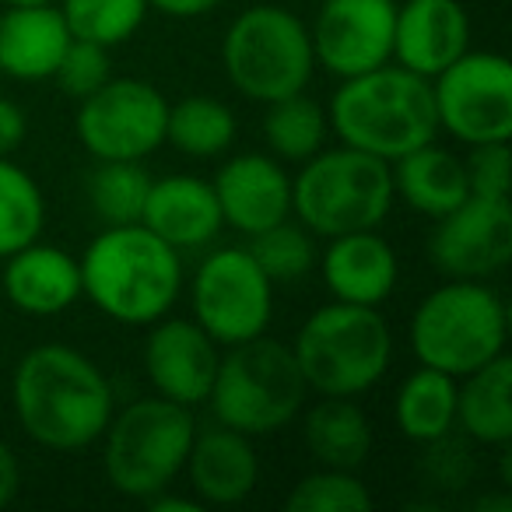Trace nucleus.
I'll list each match as a JSON object with an SVG mask.
<instances>
[{"mask_svg": "<svg viewBox=\"0 0 512 512\" xmlns=\"http://www.w3.org/2000/svg\"><path fill=\"white\" fill-rule=\"evenodd\" d=\"M144 369L158 397L183 407L204 404L218 372V348L197 320H155L144 344Z\"/></svg>", "mask_w": 512, "mask_h": 512, "instance_id": "2eb2a0df", "label": "nucleus"}, {"mask_svg": "<svg viewBox=\"0 0 512 512\" xmlns=\"http://www.w3.org/2000/svg\"><path fill=\"white\" fill-rule=\"evenodd\" d=\"M428 256L439 274L453 281H477L502 271L512 260V211L509 200L474 197L435 218Z\"/></svg>", "mask_w": 512, "mask_h": 512, "instance_id": "ddd939ff", "label": "nucleus"}, {"mask_svg": "<svg viewBox=\"0 0 512 512\" xmlns=\"http://www.w3.org/2000/svg\"><path fill=\"white\" fill-rule=\"evenodd\" d=\"M221 221L242 235H256L292 214V179L267 155H235L214 179Z\"/></svg>", "mask_w": 512, "mask_h": 512, "instance_id": "dca6fc26", "label": "nucleus"}, {"mask_svg": "<svg viewBox=\"0 0 512 512\" xmlns=\"http://www.w3.org/2000/svg\"><path fill=\"white\" fill-rule=\"evenodd\" d=\"M327 120L348 148L369 151L383 162H397L435 141L439 130L428 78L390 64L344 78L330 99Z\"/></svg>", "mask_w": 512, "mask_h": 512, "instance_id": "7ed1b4c3", "label": "nucleus"}, {"mask_svg": "<svg viewBox=\"0 0 512 512\" xmlns=\"http://www.w3.org/2000/svg\"><path fill=\"white\" fill-rule=\"evenodd\" d=\"M148 190L151 176L141 162H99L88 179L92 207L106 225H137Z\"/></svg>", "mask_w": 512, "mask_h": 512, "instance_id": "c756f323", "label": "nucleus"}, {"mask_svg": "<svg viewBox=\"0 0 512 512\" xmlns=\"http://www.w3.org/2000/svg\"><path fill=\"white\" fill-rule=\"evenodd\" d=\"M144 502L151 505L155 512H200V498H172V495H151V498H144Z\"/></svg>", "mask_w": 512, "mask_h": 512, "instance_id": "58836bf2", "label": "nucleus"}, {"mask_svg": "<svg viewBox=\"0 0 512 512\" xmlns=\"http://www.w3.org/2000/svg\"><path fill=\"white\" fill-rule=\"evenodd\" d=\"M470 22L460 0H407L393 22V57L404 71L435 78L467 53Z\"/></svg>", "mask_w": 512, "mask_h": 512, "instance_id": "f3484780", "label": "nucleus"}, {"mask_svg": "<svg viewBox=\"0 0 512 512\" xmlns=\"http://www.w3.org/2000/svg\"><path fill=\"white\" fill-rule=\"evenodd\" d=\"M463 379L467 383L456 390V418L463 432L484 446L512 442V362L505 351Z\"/></svg>", "mask_w": 512, "mask_h": 512, "instance_id": "b1692460", "label": "nucleus"}, {"mask_svg": "<svg viewBox=\"0 0 512 512\" xmlns=\"http://www.w3.org/2000/svg\"><path fill=\"white\" fill-rule=\"evenodd\" d=\"M292 512H365L372 509V495L355 470H316V474L302 477L285 498Z\"/></svg>", "mask_w": 512, "mask_h": 512, "instance_id": "473e14b6", "label": "nucleus"}, {"mask_svg": "<svg viewBox=\"0 0 512 512\" xmlns=\"http://www.w3.org/2000/svg\"><path fill=\"white\" fill-rule=\"evenodd\" d=\"M183 467L190 470L193 495L207 505L246 502L260 481V460H256V449L249 446V435L225 425L193 435Z\"/></svg>", "mask_w": 512, "mask_h": 512, "instance_id": "6ab92c4d", "label": "nucleus"}, {"mask_svg": "<svg viewBox=\"0 0 512 512\" xmlns=\"http://www.w3.org/2000/svg\"><path fill=\"white\" fill-rule=\"evenodd\" d=\"M15 414L32 442L57 453L102 439L113 390L102 369L67 344H39L15 369Z\"/></svg>", "mask_w": 512, "mask_h": 512, "instance_id": "f257e3e1", "label": "nucleus"}, {"mask_svg": "<svg viewBox=\"0 0 512 512\" xmlns=\"http://www.w3.org/2000/svg\"><path fill=\"white\" fill-rule=\"evenodd\" d=\"M264 137L274 148L278 158L288 162H306L323 148L327 137V113L320 109V102L306 99V95H288V99L267 102L264 116Z\"/></svg>", "mask_w": 512, "mask_h": 512, "instance_id": "c85d7f7f", "label": "nucleus"}, {"mask_svg": "<svg viewBox=\"0 0 512 512\" xmlns=\"http://www.w3.org/2000/svg\"><path fill=\"white\" fill-rule=\"evenodd\" d=\"M221 64L246 99L278 102L306 92L316 67L313 39L292 11L256 4L228 25Z\"/></svg>", "mask_w": 512, "mask_h": 512, "instance_id": "1a4fd4ad", "label": "nucleus"}, {"mask_svg": "<svg viewBox=\"0 0 512 512\" xmlns=\"http://www.w3.org/2000/svg\"><path fill=\"white\" fill-rule=\"evenodd\" d=\"M25 134H29V120L11 99H0V155L22 148Z\"/></svg>", "mask_w": 512, "mask_h": 512, "instance_id": "c9c22d12", "label": "nucleus"}, {"mask_svg": "<svg viewBox=\"0 0 512 512\" xmlns=\"http://www.w3.org/2000/svg\"><path fill=\"white\" fill-rule=\"evenodd\" d=\"M43 221L46 204L36 179L8 155H0V260L36 242Z\"/></svg>", "mask_w": 512, "mask_h": 512, "instance_id": "cd10ccee", "label": "nucleus"}, {"mask_svg": "<svg viewBox=\"0 0 512 512\" xmlns=\"http://www.w3.org/2000/svg\"><path fill=\"white\" fill-rule=\"evenodd\" d=\"M397 274V253L372 228L334 235L330 249L323 253V281H327L330 295L337 302H351V306L386 302L397 288Z\"/></svg>", "mask_w": 512, "mask_h": 512, "instance_id": "a211bd4d", "label": "nucleus"}, {"mask_svg": "<svg viewBox=\"0 0 512 512\" xmlns=\"http://www.w3.org/2000/svg\"><path fill=\"white\" fill-rule=\"evenodd\" d=\"M169 102L141 78H109L81 99L78 141L99 162H141L165 144Z\"/></svg>", "mask_w": 512, "mask_h": 512, "instance_id": "9d476101", "label": "nucleus"}, {"mask_svg": "<svg viewBox=\"0 0 512 512\" xmlns=\"http://www.w3.org/2000/svg\"><path fill=\"white\" fill-rule=\"evenodd\" d=\"M249 256H253L260 271L271 281H299L313 271L316 249L309 239V228L292 225V221H278V225L264 228V232L249 235Z\"/></svg>", "mask_w": 512, "mask_h": 512, "instance_id": "2f4dec72", "label": "nucleus"}, {"mask_svg": "<svg viewBox=\"0 0 512 512\" xmlns=\"http://www.w3.org/2000/svg\"><path fill=\"white\" fill-rule=\"evenodd\" d=\"M306 449L320 467L358 470L372 453V428L351 397H327L306 414Z\"/></svg>", "mask_w": 512, "mask_h": 512, "instance_id": "393cba45", "label": "nucleus"}, {"mask_svg": "<svg viewBox=\"0 0 512 512\" xmlns=\"http://www.w3.org/2000/svg\"><path fill=\"white\" fill-rule=\"evenodd\" d=\"M393 0H323L313 39V57L337 78L376 71L393 57Z\"/></svg>", "mask_w": 512, "mask_h": 512, "instance_id": "4468645a", "label": "nucleus"}, {"mask_svg": "<svg viewBox=\"0 0 512 512\" xmlns=\"http://www.w3.org/2000/svg\"><path fill=\"white\" fill-rule=\"evenodd\" d=\"M274 313V281L260 271L249 249L228 246L211 253L193 274V316L214 344L260 337Z\"/></svg>", "mask_w": 512, "mask_h": 512, "instance_id": "9b49d317", "label": "nucleus"}, {"mask_svg": "<svg viewBox=\"0 0 512 512\" xmlns=\"http://www.w3.org/2000/svg\"><path fill=\"white\" fill-rule=\"evenodd\" d=\"M390 162L358 148H330L306 158L292 179V211L302 228L334 239L344 232L376 228L393 204Z\"/></svg>", "mask_w": 512, "mask_h": 512, "instance_id": "423d86ee", "label": "nucleus"}, {"mask_svg": "<svg viewBox=\"0 0 512 512\" xmlns=\"http://www.w3.org/2000/svg\"><path fill=\"white\" fill-rule=\"evenodd\" d=\"M509 141L477 144L474 155L467 158V183L474 197L509 200Z\"/></svg>", "mask_w": 512, "mask_h": 512, "instance_id": "f704fd0d", "label": "nucleus"}, {"mask_svg": "<svg viewBox=\"0 0 512 512\" xmlns=\"http://www.w3.org/2000/svg\"><path fill=\"white\" fill-rule=\"evenodd\" d=\"M306 390L292 348L260 334L232 344V351L218 358L207 400L225 428L242 435H271L299 414Z\"/></svg>", "mask_w": 512, "mask_h": 512, "instance_id": "39448f33", "label": "nucleus"}, {"mask_svg": "<svg viewBox=\"0 0 512 512\" xmlns=\"http://www.w3.org/2000/svg\"><path fill=\"white\" fill-rule=\"evenodd\" d=\"M102 467L120 495L151 498L165 491L183 470L197 435L190 407L169 397L134 400L106 425Z\"/></svg>", "mask_w": 512, "mask_h": 512, "instance_id": "6e6552de", "label": "nucleus"}, {"mask_svg": "<svg viewBox=\"0 0 512 512\" xmlns=\"http://www.w3.org/2000/svg\"><path fill=\"white\" fill-rule=\"evenodd\" d=\"M60 15L74 39H88L109 50L116 43H127L141 29L148 0H64Z\"/></svg>", "mask_w": 512, "mask_h": 512, "instance_id": "7c9ffc66", "label": "nucleus"}, {"mask_svg": "<svg viewBox=\"0 0 512 512\" xmlns=\"http://www.w3.org/2000/svg\"><path fill=\"white\" fill-rule=\"evenodd\" d=\"M18 484H22V470H18V460L11 453V446L0 439V509L8 502H15Z\"/></svg>", "mask_w": 512, "mask_h": 512, "instance_id": "e433bc0d", "label": "nucleus"}, {"mask_svg": "<svg viewBox=\"0 0 512 512\" xmlns=\"http://www.w3.org/2000/svg\"><path fill=\"white\" fill-rule=\"evenodd\" d=\"M141 225L151 228L172 249H197L221 232V207L214 186L197 176L151 179Z\"/></svg>", "mask_w": 512, "mask_h": 512, "instance_id": "aec40b11", "label": "nucleus"}, {"mask_svg": "<svg viewBox=\"0 0 512 512\" xmlns=\"http://www.w3.org/2000/svg\"><path fill=\"white\" fill-rule=\"evenodd\" d=\"M8 8H36V4H53V0H4Z\"/></svg>", "mask_w": 512, "mask_h": 512, "instance_id": "ea45409f", "label": "nucleus"}, {"mask_svg": "<svg viewBox=\"0 0 512 512\" xmlns=\"http://www.w3.org/2000/svg\"><path fill=\"white\" fill-rule=\"evenodd\" d=\"M81 264V292L116 323L148 327L169 316L183 288L179 249L151 228L109 225L88 242Z\"/></svg>", "mask_w": 512, "mask_h": 512, "instance_id": "f03ea898", "label": "nucleus"}, {"mask_svg": "<svg viewBox=\"0 0 512 512\" xmlns=\"http://www.w3.org/2000/svg\"><path fill=\"white\" fill-rule=\"evenodd\" d=\"M509 316L491 288L449 281L421 299L411 316V348L421 365L453 379L481 369L505 351Z\"/></svg>", "mask_w": 512, "mask_h": 512, "instance_id": "0eeeda50", "label": "nucleus"}, {"mask_svg": "<svg viewBox=\"0 0 512 512\" xmlns=\"http://www.w3.org/2000/svg\"><path fill=\"white\" fill-rule=\"evenodd\" d=\"M439 127L456 141L495 144L512 137V64L502 53H463L432 85Z\"/></svg>", "mask_w": 512, "mask_h": 512, "instance_id": "f8f14e48", "label": "nucleus"}, {"mask_svg": "<svg viewBox=\"0 0 512 512\" xmlns=\"http://www.w3.org/2000/svg\"><path fill=\"white\" fill-rule=\"evenodd\" d=\"M165 141H172L190 158H214L235 141V116L225 102L190 95V99L169 106Z\"/></svg>", "mask_w": 512, "mask_h": 512, "instance_id": "bb28decb", "label": "nucleus"}, {"mask_svg": "<svg viewBox=\"0 0 512 512\" xmlns=\"http://www.w3.org/2000/svg\"><path fill=\"white\" fill-rule=\"evenodd\" d=\"M71 39L64 15L53 4L8 8L0 15V71L18 81L53 78Z\"/></svg>", "mask_w": 512, "mask_h": 512, "instance_id": "4be33fe9", "label": "nucleus"}, {"mask_svg": "<svg viewBox=\"0 0 512 512\" xmlns=\"http://www.w3.org/2000/svg\"><path fill=\"white\" fill-rule=\"evenodd\" d=\"M57 85L64 88L71 99H85L95 88L109 81V53L106 46L88 43V39H71V46L60 57L57 71H53Z\"/></svg>", "mask_w": 512, "mask_h": 512, "instance_id": "72a5a7b5", "label": "nucleus"}, {"mask_svg": "<svg viewBox=\"0 0 512 512\" xmlns=\"http://www.w3.org/2000/svg\"><path fill=\"white\" fill-rule=\"evenodd\" d=\"M393 165H397V169H390L393 190H400V197L418 214L442 218V214H449L453 207H460L470 197L463 158H456L446 148H435L432 141L407 151Z\"/></svg>", "mask_w": 512, "mask_h": 512, "instance_id": "5701e85b", "label": "nucleus"}, {"mask_svg": "<svg viewBox=\"0 0 512 512\" xmlns=\"http://www.w3.org/2000/svg\"><path fill=\"white\" fill-rule=\"evenodd\" d=\"M221 0H148V8L162 11L169 18H200L218 8Z\"/></svg>", "mask_w": 512, "mask_h": 512, "instance_id": "4c0bfd02", "label": "nucleus"}, {"mask_svg": "<svg viewBox=\"0 0 512 512\" xmlns=\"http://www.w3.org/2000/svg\"><path fill=\"white\" fill-rule=\"evenodd\" d=\"M456 421V379L421 365L397 390V425L407 439L435 442L453 432Z\"/></svg>", "mask_w": 512, "mask_h": 512, "instance_id": "a878e982", "label": "nucleus"}, {"mask_svg": "<svg viewBox=\"0 0 512 512\" xmlns=\"http://www.w3.org/2000/svg\"><path fill=\"white\" fill-rule=\"evenodd\" d=\"M292 355L309 390L323 397H358L386 376L393 337L376 306L334 299L302 323Z\"/></svg>", "mask_w": 512, "mask_h": 512, "instance_id": "20e7f679", "label": "nucleus"}, {"mask_svg": "<svg viewBox=\"0 0 512 512\" xmlns=\"http://www.w3.org/2000/svg\"><path fill=\"white\" fill-rule=\"evenodd\" d=\"M4 295L29 316H57L71 309L81 295V264L71 253L43 242H29L4 256Z\"/></svg>", "mask_w": 512, "mask_h": 512, "instance_id": "412c9836", "label": "nucleus"}]
</instances>
